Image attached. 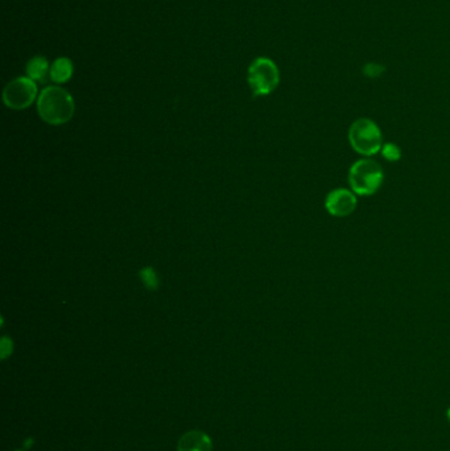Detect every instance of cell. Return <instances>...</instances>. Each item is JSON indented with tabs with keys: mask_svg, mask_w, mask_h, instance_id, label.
Masks as SVG:
<instances>
[{
	"mask_svg": "<svg viewBox=\"0 0 450 451\" xmlns=\"http://www.w3.org/2000/svg\"><path fill=\"white\" fill-rule=\"evenodd\" d=\"M385 181V172L379 162L371 159L356 161L349 170L350 189L361 197L374 196Z\"/></svg>",
	"mask_w": 450,
	"mask_h": 451,
	"instance_id": "7a4b0ae2",
	"label": "cell"
},
{
	"mask_svg": "<svg viewBox=\"0 0 450 451\" xmlns=\"http://www.w3.org/2000/svg\"><path fill=\"white\" fill-rule=\"evenodd\" d=\"M380 152H382V156L387 161L395 162V161H399L402 159V150L399 148V145H396L394 143H385Z\"/></svg>",
	"mask_w": 450,
	"mask_h": 451,
	"instance_id": "8fae6325",
	"label": "cell"
},
{
	"mask_svg": "<svg viewBox=\"0 0 450 451\" xmlns=\"http://www.w3.org/2000/svg\"><path fill=\"white\" fill-rule=\"evenodd\" d=\"M48 73H50V67L47 58L43 56L33 57L27 64V75L32 81H44Z\"/></svg>",
	"mask_w": 450,
	"mask_h": 451,
	"instance_id": "9c48e42d",
	"label": "cell"
},
{
	"mask_svg": "<svg viewBox=\"0 0 450 451\" xmlns=\"http://www.w3.org/2000/svg\"><path fill=\"white\" fill-rule=\"evenodd\" d=\"M446 417H448V421H449L450 423V408L448 409V412H446Z\"/></svg>",
	"mask_w": 450,
	"mask_h": 451,
	"instance_id": "5bb4252c",
	"label": "cell"
},
{
	"mask_svg": "<svg viewBox=\"0 0 450 451\" xmlns=\"http://www.w3.org/2000/svg\"><path fill=\"white\" fill-rule=\"evenodd\" d=\"M383 72H385V66L375 64V62H368L363 67V74L370 77V78H376V77L383 74Z\"/></svg>",
	"mask_w": 450,
	"mask_h": 451,
	"instance_id": "7c38bea8",
	"label": "cell"
},
{
	"mask_svg": "<svg viewBox=\"0 0 450 451\" xmlns=\"http://www.w3.org/2000/svg\"><path fill=\"white\" fill-rule=\"evenodd\" d=\"M349 143L356 153L371 157L383 148V135L379 126L368 118L356 119L349 128Z\"/></svg>",
	"mask_w": 450,
	"mask_h": 451,
	"instance_id": "3957f363",
	"label": "cell"
},
{
	"mask_svg": "<svg viewBox=\"0 0 450 451\" xmlns=\"http://www.w3.org/2000/svg\"><path fill=\"white\" fill-rule=\"evenodd\" d=\"M178 451H212L213 443L204 432L193 430L185 433L178 441Z\"/></svg>",
	"mask_w": 450,
	"mask_h": 451,
	"instance_id": "52a82bcc",
	"label": "cell"
},
{
	"mask_svg": "<svg viewBox=\"0 0 450 451\" xmlns=\"http://www.w3.org/2000/svg\"><path fill=\"white\" fill-rule=\"evenodd\" d=\"M247 81L253 96H265L279 86L280 72L273 60L259 57L248 67Z\"/></svg>",
	"mask_w": 450,
	"mask_h": 451,
	"instance_id": "277c9868",
	"label": "cell"
},
{
	"mask_svg": "<svg viewBox=\"0 0 450 451\" xmlns=\"http://www.w3.org/2000/svg\"><path fill=\"white\" fill-rule=\"evenodd\" d=\"M12 354V340L7 337L1 339V357L6 359Z\"/></svg>",
	"mask_w": 450,
	"mask_h": 451,
	"instance_id": "4fadbf2b",
	"label": "cell"
},
{
	"mask_svg": "<svg viewBox=\"0 0 450 451\" xmlns=\"http://www.w3.org/2000/svg\"><path fill=\"white\" fill-rule=\"evenodd\" d=\"M356 194L351 189L338 188L329 191L325 198V208L336 218H345L356 211Z\"/></svg>",
	"mask_w": 450,
	"mask_h": 451,
	"instance_id": "8992f818",
	"label": "cell"
},
{
	"mask_svg": "<svg viewBox=\"0 0 450 451\" xmlns=\"http://www.w3.org/2000/svg\"><path fill=\"white\" fill-rule=\"evenodd\" d=\"M38 85L28 77H19L11 81L3 91V102L12 110H24L35 102Z\"/></svg>",
	"mask_w": 450,
	"mask_h": 451,
	"instance_id": "5b68a950",
	"label": "cell"
},
{
	"mask_svg": "<svg viewBox=\"0 0 450 451\" xmlns=\"http://www.w3.org/2000/svg\"><path fill=\"white\" fill-rule=\"evenodd\" d=\"M40 118L52 126H61L69 122L75 115V101L62 87H45L38 99Z\"/></svg>",
	"mask_w": 450,
	"mask_h": 451,
	"instance_id": "6da1fadb",
	"label": "cell"
},
{
	"mask_svg": "<svg viewBox=\"0 0 450 451\" xmlns=\"http://www.w3.org/2000/svg\"><path fill=\"white\" fill-rule=\"evenodd\" d=\"M73 62L67 57H60L50 66V78L56 84H65L73 75Z\"/></svg>",
	"mask_w": 450,
	"mask_h": 451,
	"instance_id": "ba28073f",
	"label": "cell"
},
{
	"mask_svg": "<svg viewBox=\"0 0 450 451\" xmlns=\"http://www.w3.org/2000/svg\"><path fill=\"white\" fill-rule=\"evenodd\" d=\"M143 285L146 286V289L148 291H156L160 286V279L156 271L152 267H144L139 272Z\"/></svg>",
	"mask_w": 450,
	"mask_h": 451,
	"instance_id": "30bf717a",
	"label": "cell"
}]
</instances>
